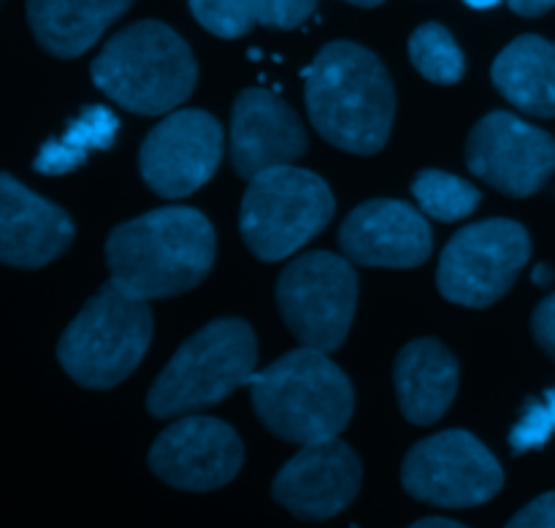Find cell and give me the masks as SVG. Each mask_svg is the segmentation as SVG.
Returning <instances> with one entry per match:
<instances>
[{
    "label": "cell",
    "mask_w": 555,
    "mask_h": 528,
    "mask_svg": "<svg viewBox=\"0 0 555 528\" xmlns=\"http://www.w3.org/2000/svg\"><path fill=\"white\" fill-rule=\"evenodd\" d=\"M307 112L336 150L374 155L393 130V81L377 54L352 41H334L307 68Z\"/></svg>",
    "instance_id": "2"
},
{
    "label": "cell",
    "mask_w": 555,
    "mask_h": 528,
    "mask_svg": "<svg viewBox=\"0 0 555 528\" xmlns=\"http://www.w3.org/2000/svg\"><path fill=\"white\" fill-rule=\"evenodd\" d=\"M493 85L520 112L555 117V43L520 36L493 63Z\"/></svg>",
    "instance_id": "20"
},
{
    "label": "cell",
    "mask_w": 555,
    "mask_h": 528,
    "mask_svg": "<svg viewBox=\"0 0 555 528\" xmlns=\"http://www.w3.org/2000/svg\"><path fill=\"white\" fill-rule=\"evenodd\" d=\"M258 342L238 318H222L195 331L168 361L146 396L155 417H177L220 404L255 377Z\"/></svg>",
    "instance_id": "6"
},
{
    "label": "cell",
    "mask_w": 555,
    "mask_h": 528,
    "mask_svg": "<svg viewBox=\"0 0 555 528\" xmlns=\"http://www.w3.org/2000/svg\"><path fill=\"white\" fill-rule=\"evenodd\" d=\"M307 152V133L298 114L266 90H244L233 103L231 163L233 171L253 179L269 168L291 166Z\"/></svg>",
    "instance_id": "16"
},
{
    "label": "cell",
    "mask_w": 555,
    "mask_h": 528,
    "mask_svg": "<svg viewBox=\"0 0 555 528\" xmlns=\"http://www.w3.org/2000/svg\"><path fill=\"white\" fill-rule=\"evenodd\" d=\"M74 242V222L11 173L0 177V258L14 269H41Z\"/></svg>",
    "instance_id": "17"
},
{
    "label": "cell",
    "mask_w": 555,
    "mask_h": 528,
    "mask_svg": "<svg viewBox=\"0 0 555 528\" xmlns=\"http://www.w3.org/2000/svg\"><path fill=\"white\" fill-rule=\"evenodd\" d=\"M507 528H555V491L526 504Z\"/></svg>",
    "instance_id": "27"
},
{
    "label": "cell",
    "mask_w": 555,
    "mask_h": 528,
    "mask_svg": "<svg viewBox=\"0 0 555 528\" xmlns=\"http://www.w3.org/2000/svg\"><path fill=\"white\" fill-rule=\"evenodd\" d=\"M410 528H466V526L455 524V520H448V518H426V520H417V524H412Z\"/></svg>",
    "instance_id": "30"
},
{
    "label": "cell",
    "mask_w": 555,
    "mask_h": 528,
    "mask_svg": "<svg viewBox=\"0 0 555 528\" xmlns=\"http://www.w3.org/2000/svg\"><path fill=\"white\" fill-rule=\"evenodd\" d=\"M244 445L228 423L190 415L168 426L150 450V469L179 491H217L238 475Z\"/></svg>",
    "instance_id": "13"
},
{
    "label": "cell",
    "mask_w": 555,
    "mask_h": 528,
    "mask_svg": "<svg viewBox=\"0 0 555 528\" xmlns=\"http://www.w3.org/2000/svg\"><path fill=\"white\" fill-rule=\"evenodd\" d=\"M410 60L417 74L434 85H455L464 76L466 60L450 30L439 22H426L410 38Z\"/></svg>",
    "instance_id": "23"
},
{
    "label": "cell",
    "mask_w": 555,
    "mask_h": 528,
    "mask_svg": "<svg viewBox=\"0 0 555 528\" xmlns=\"http://www.w3.org/2000/svg\"><path fill=\"white\" fill-rule=\"evenodd\" d=\"M531 331H534V339L542 350L555 361V293L545 298L540 307L534 309V318H531Z\"/></svg>",
    "instance_id": "28"
},
{
    "label": "cell",
    "mask_w": 555,
    "mask_h": 528,
    "mask_svg": "<svg viewBox=\"0 0 555 528\" xmlns=\"http://www.w3.org/2000/svg\"><path fill=\"white\" fill-rule=\"evenodd\" d=\"M133 0H27L36 41L54 57H79L117 22Z\"/></svg>",
    "instance_id": "19"
},
{
    "label": "cell",
    "mask_w": 555,
    "mask_h": 528,
    "mask_svg": "<svg viewBox=\"0 0 555 528\" xmlns=\"http://www.w3.org/2000/svg\"><path fill=\"white\" fill-rule=\"evenodd\" d=\"M555 434V390L545 394L542 399H534L526 404L524 415L515 423L509 434V445L515 453H526L531 448H540Z\"/></svg>",
    "instance_id": "25"
},
{
    "label": "cell",
    "mask_w": 555,
    "mask_h": 528,
    "mask_svg": "<svg viewBox=\"0 0 555 528\" xmlns=\"http://www.w3.org/2000/svg\"><path fill=\"white\" fill-rule=\"evenodd\" d=\"M464 3H469L472 9H491V5H496L499 0H464Z\"/></svg>",
    "instance_id": "32"
},
{
    "label": "cell",
    "mask_w": 555,
    "mask_h": 528,
    "mask_svg": "<svg viewBox=\"0 0 555 528\" xmlns=\"http://www.w3.org/2000/svg\"><path fill=\"white\" fill-rule=\"evenodd\" d=\"M314 9H318V0H258L255 20L266 27L293 30V27L304 25Z\"/></svg>",
    "instance_id": "26"
},
{
    "label": "cell",
    "mask_w": 555,
    "mask_h": 528,
    "mask_svg": "<svg viewBox=\"0 0 555 528\" xmlns=\"http://www.w3.org/2000/svg\"><path fill=\"white\" fill-rule=\"evenodd\" d=\"M220 160V123L209 112L184 108L150 130L139 152V171L163 198H184L215 177Z\"/></svg>",
    "instance_id": "12"
},
{
    "label": "cell",
    "mask_w": 555,
    "mask_h": 528,
    "mask_svg": "<svg viewBox=\"0 0 555 528\" xmlns=\"http://www.w3.org/2000/svg\"><path fill=\"white\" fill-rule=\"evenodd\" d=\"M466 166L491 188L526 198L555 173V139L509 112H491L472 128Z\"/></svg>",
    "instance_id": "11"
},
{
    "label": "cell",
    "mask_w": 555,
    "mask_h": 528,
    "mask_svg": "<svg viewBox=\"0 0 555 528\" xmlns=\"http://www.w3.org/2000/svg\"><path fill=\"white\" fill-rule=\"evenodd\" d=\"M255 415L274 437L293 445L336 439L347 428L356 394L347 374L325 352L301 347L249 379Z\"/></svg>",
    "instance_id": "3"
},
{
    "label": "cell",
    "mask_w": 555,
    "mask_h": 528,
    "mask_svg": "<svg viewBox=\"0 0 555 528\" xmlns=\"http://www.w3.org/2000/svg\"><path fill=\"white\" fill-rule=\"evenodd\" d=\"M361 459L339 437L304 445L280 469L271 493L276 504L301 520H331L361 491Z\"/></svg>",
    "instance_id": "14"
},
{
    "label": "cell",
    "mask_w": 555,
    "mask_h": 528,
    "mask_svg": "<svg viewBox=\"0 0 555 528\" xmlns=\"http://www.w3.org/2000/svg\"><path fill=\"white\" fill-rule=\"evenodd\" d=\"M92 81L133 114H168L190 98L198 65L188 41L163 22H135L92 60Z\"/></svg>",
    "instance_id": "4"
},
{
    "label": "cell",
    "mask_w": 555,
    "mask_h": 528,
    "mask_svg": "<svg viewBox=\"0 0 555 528\" xmlns=\"http://www.w3.org/2000/svg\"><path fill=\"white\" fill-rule=\"evenodd\" d=\"M215 228L190 206H163L108 233V280L139 298L182 296L215 266Z\"/></svg>",
    "instance_id": "1"
},
{
    "label": "cell",
    "mask_w": 555,
    "mask_h": 528,
    "mask_svg": "<svg viewBox=\"0 0 555 528\" xmlns=\"http://www.w3.org/2000/svg\"><path fill=\"white\" fill-rule=\"evenodd\" d=\"M534 282H537V285H547V282H553V269H551V266H547V263L537 266Z\"/></svg>",
    "instance_id": "31"
},
{
    "label": "cell",
    "mask_w": 555,
    "mask_h": 528,
    "mask_svg": "<svg viewBox=\"0 0 555 528\" xmlns=\"http://www.w3.org/2000/svg\"><path fill=\"white\" fill-rule=\"evenodd\" d=\"M507 3L520 16H542L555 9V0H507Z\"/></svg>",
    "instance_id": "29"
},
{
    "label": "cell",
    "mask_w": 555,
    "mask_h": 528,
    "mask_svg": "<svg viewBox=\"0 0 555 528\" xmlns=\"http://www.w3.org/2000/svg\"><path fill=\"white\" fill-rule=\"evenodd\" d=\"M393 383L406 421L431 426L459 394V361L442 342L417 339L396 358Z\"/></svg>",
    "instance_id": "18"
},
{
    "label": "cell",
    "mask_w": 555,
    "mask_h": 528,
    "mask_svg": "<svg viewBox=\"0 0 555 528\" xmlns=\"http://www.w3.org/2000/svg\"><path fill=\"white\" fill-rule=\"evenodd\" d=\"M401 486L417 502L464 510L491 502L502 491L504 472L469 432H442L406 453Z\"/></svg>",
    "instance_id": "10"
},
{
    "label": "cell",
    "mask_w": 555,
    "mask_h": 528,
    "mask_svg": "<svg viewBox=\"0 0 555 528\" xmlns=\"http://www.w3.org/2000/svg\"><path fill=\"white\" fill-rule=\"evenodd\" d=\"M117 130L119 119L106 106L85 108L63 136L41 146L33 168L38 173H49V177L74 171V168H79L90 157V152L112 146Z\"/></svg>",
    "instance_id": "21"
},
{
    "label": "cell",
    "mask_w": 555,
    "mask_h": 528,
    "mask_svg": "<svg viewBox=\"0 0 555 528\" xmlns=\"http://www.w3.org/2000/svg\"><path fill=\"white\" fill-rule=\"evenodd\" d=\"M150 342L152 309L108 280L60 336L57 358L74 383L106 390L133 374Z\"/></svg>",
    "instance_id": "5"
},
{
    "label": "cell",
    "mask_w": 555,
    "mask_h": 528,
    "mask_svg": "<svg viewBox=\"0 0 555 528\" xmlns=\"http://www.w3.org/2000/svg\"><path fill=\"white\" fill-rule=\"evenodd\" d=\"M412 195L428 217L439 222H459L469 217L480 204V193L466 179L448 171H421L412 182Z\"/></svg>",
    "instance_id": "22"
},
{
    "label": "cell",
    "mask_w": 555,
    "mask_h": 528,
    "mask_svg": "<svg viewBox=\"0 0 555 528\" xmlns=\"http://www.w3.org/2000/svg\"><path fill=\"white\" fill-rule=\"evenodd\" d=\"M258 0H190V11L209 33L238 38L255 25Z\"/></svg>",
    "instance_id": "24"
},
{
    "label": "cell",
    "mask_w": 555,
    "mask_h": 528,
    "mask_svg": "<svg viewBox=\"0 0 555 528\" xmlns=\"http://www.w3.org/2000/svg\"><path fill=\"white\" fill-rule=\"evenodd\" d=\"M358 304V274L334 253H304L276 280V307L291 334L312 350L341 347Z\"/></svg>",
    "instance_id": "8"
},
{
    "label": "cell",
    "mask_w": 555,
    "mask_h": 528,
    "mask_svg": "<svg viewBox=\"0 0 555 528\" xmlns=\"http://www.w3.org/2000/svg\"><path fill=\"white\" fill-rule=\"evenodd\" d=\"M325 179L304 168L280 166L249 179L242 201L244 244L260 260H282L312 242L334 217Z\"/></svg>",
    "instance_id": "7"
},
{
    "label": "cell",
    "mask_w": 555,
    "mask_h": 528,
    "mask_svg": "<svg viewBox=\"0 0 555 528\" xmlns=\"http://www.w3.org/2000/svg\"><path fill=\"white\" fill-rule=\"evenodd\" d=\"M347 260L372 269H415L431 255V226L404 201H366L350 211L339 231Z\"/></svg>",
    "instance_id": "15"
},
{
    "label": "cell",
    "mask_w": 555,
    "mask_h": 528,
    "mask_svg": "<svg viewBox=\"0 0 555 528\" xmlns=\"http://www.w3.org/2000/svg\"><path fill=\"white\" fill-rule=\"evenodd\" d=\"M352 5H361V9H374V5H383L385 0H347Z\"/></svg>",
    "instance_id": "33"
},
{
    "label": "cell",
    "mask_w": 555,
    "mask_h": 528,
    "mask_svg": "<svg viewBox=\"0 0 555 528\" xmlns=\"http://www.w3.org/2000/svg\"><path fill=\"white\" fill-rule=\"evenodd\" d=\"M529 255L531 239L520 222L486 220L461 228L439 258V293L461 307H491L507 296Z\"/></svg>",
    "instance_id": "9"
}]
</instances>
